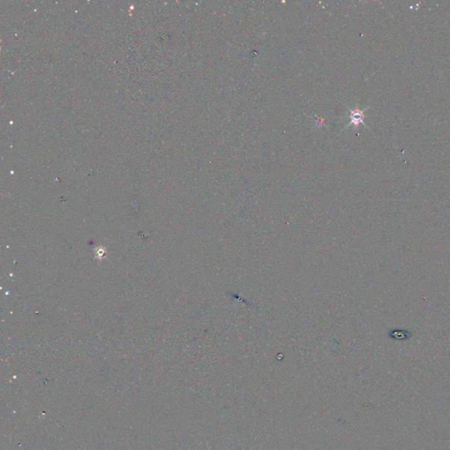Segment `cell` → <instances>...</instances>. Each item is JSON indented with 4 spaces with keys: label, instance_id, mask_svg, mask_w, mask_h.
Wrapping results in <instances>:
<instances>
[{
    "label": "cell",
    "instance_id": "1",
    "mask_svg": "<svg viewBox=\"0 0 450 450\" xmlns=\"http://www.w3.org/2000/svg\"><path fill=\"white\" fill-rule=\"evenodd\" d=\"M350 123L348 126L354 124V126L357 127L360 123H363L364 119V110H360V109H354V110H350Z\"/></svg>",
    "mask_w": 450,
    "mask_h": 450
}]
</instances>
